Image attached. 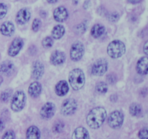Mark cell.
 <instances>
[{
  "label": "cell",
  "mask_w": 148,
  "mask_h": 139,
  "mask_svg": "<svg viewBox=\"0 0 148 139\" xmlns=\"http://www.w3.org/2000/svg\"><path fill=\"white\" fill-rule=\"evenodd\" d=\"M107 117L106 111L103 107L93 108L87 117V123L92 129H98L104 122Z\"/></svg>",
  "instance_id": "cell-1"
},
{
  "label": "cell",
  "mask_w": 148,
  "mask_h": 139,
  "mask_svg": "<svg viewBox=\"0 0 148 139\" xmlns=\"http://www.w3.org/2000/svg\"><path fill=\"white\" fill-rule=\"evenodd\" d=\"M85 74L80 69H74L69 73V82L72 88L78 91L83 87L85 84Z\"/></svg>",
  "instance_id": "cell-2"
},
{
  "label": "cell",
  "mask_w": 148,
  "mask_h": 139,
  "mask_svg": "<svg viewBox=\"0 0 148 139\" xmlns=\"http://www.w3.org/2000/svg\"><path fill=\"white\" fill-rule=\"evenodd\" d=\"M125 45L121 41L115 40L111 41L107 48V52L111 58H119L125 53Z\"/></svg>",
  "instance_id": "cell-3"
},
{
  "label": "cell",
  "mask_w": 148,
  "mask_h": 139,
  "mask_svg": "<svg viewBox=\"0 0 148 139\" xmlns=\"http://www.w3.org/2000/svg\"><path fill=\"white\" fill-rule=\"evenodd\" d=\"M25 94L23 91H18L14 94L11 101V109L14 111H20L25 104Z\"/></svg>",
  "instance_id": "cell-4"
},
{
  "label": "cell",
  "mask_w": 148,
  "mask_h": 139,
  "mask_svg": "<svg viewBox=\"0 0 148 139\" xmlns=\"http://www.w3.org/2000/svg\"><path fill=\"white\" fill-rule=\"evenodd\" d=\"M124 122V114L120 111H114L108 118V123L111 128H119Z\"/></svg>",
  "instance_id": "cell-5"
},
{
  "label": "cell",
  "mask_w": 148,
  "mask_h": 139,
  "mask_svg": "<svg viewBox=\"0 0 148 139\" xmlns=\"http://www.w3.org/2000/svg\"><path fill=\"white\" fill-rule=\"evenodd\" d=\"M108 69V62L105 59H99L92 65L91 72L96 76H101L104 75Z\"/></svg>",
  "instance_id": "cell-6"
},
{
  "label": "cell",
  "mask_w": 148,
  "mask_h": 139,
  "mask_svg": "<svg viewBox=\"0 0 148 139\" xmlns=\"http://www.w3.org/2000/svg\"><path fill=\"white\" fill-rule=\"evenodd\" d=\"M85 52L83 44L79 41H76L72 44L70 50V57L73 61H78L82 57Z\"/></svg>",
  "instance_id": "cell-7"
},
{
  "label": "cell",
  "mask_w": 148,
  "mask_h": 139,
  "mask_svg": "<svg viewBox=\"0 0 148 139\" xmlns=\"http://www.w3.org/2000/svg\"><path fill=\"white\" fill-rule=\"evenodd\" d=\"M77 107V104L76 101L72 98H69V99L65 100L63 102L61 111L64 115H71L75 113Z\"/></svg>",
  "instance_id": "cell-8"
},
{
  "label": "cell",
  "mask_w": 148,
  "mask_h": 139,
  "mask_svg": "<svg viewBox=\"0 0 148 139\" xmlns=\"http://www.w3.org/2000/svg\"><path fill=\"white\" fill-rule=\"evenodd\" d=\"M56 107L51 102H47L40 109V116L44 119H50L54 115Z\"/></svg>",
  "instance_id": "cell-9"
},
{
  "label": "cell",
  "mask_w": 148,
  "mask_h": 139,
  "mask_svg": "<svg viewBox=\"0 0 148 139\" xmlns=\"http://www.w3.org/2000/svg\"><path fill=\"white\" fill-rule=\"evenodd\" d=\"M23 46V41L20 38H16L12 42L8 49V54L10 56H14L19 53Z\"/></svg>",
  "instance_id": "cell-10"
},
{
  "label": "cell",
  "mask_w": 148,
  "mask_h": 139,
  "mask_svg": "<svg viewBox=\"0 0 148 139\" xmlns=\"http://www.w3.org/2000/svg\"><path fill=\"white\" fill-rule=\"evenodd\" d=\"M30 17V12L27 9L23 8L17 12L16 16V21L18 24L23 25L27 23Z\"/></svg>",
  "instance_id": "cell-11"
},
{
  "label": "cell",
  "mask_w": 148,
  "mask_h": 139,
  "mask_svg": "<svg viewBox=\"0 0 148 139\" xmlns=\"http://www.w3.org/2000/svg\"><path fill=\"white\" fill-rule=\"evenodd\" d=\"M53 17L57 22H64L68 17V12L64 7H59L53 12Z\"/></svg>",
  "instance_id": "cell-12"
},
{
  "label": "cell",
  "mask_w": 148,
  "mask_h": 139,
  "mask_svg": "<svg viewBox=\"0 0 148 139\" xmlns=\"http://www.w3.org/2000/svg\"><path fill=\"white\" fill-rule=\"evenodd\" d=\"M14 65L10 61H4L0 65V73L4 75H11L14 72Z\"/></svg>",
  "instance_id": "cell-13"
},
{
  "label": "cell",
  "mask_w": 148,
  "mask_h": 139,
  "mask_svg": "<svg viewBox=\"0 0 148 139\" xmlns=\"http://www.w3.org/2000/svg\"><path fill=\"white\" fill-rule=\"evenodd\" d=\"M43 72H44V67L43 64L38 61L35 62L33 65V71H32L33 78L36 80L39 79L42 77Z\"/></svg>",
  "instance_id": "cell-14"
},
{
  "label": "cell",
  "mask_w": 148,
  "mask_h": 139,
  "mask_svg": "<svg viewBox=\"0 0 148 139\" xmlns=\"http://www.w3.org/2000/svg\"><path fill=\"white\" fill-rule=\"evenodd\" d=\"M51 62L54 65H62L65 61V54L60 51H55L51 56Z\"/></svg>",
  "instance_id": "cell-15"
},
{
  "label": "cell",
  "mask_w": 148,
  "mask_h": 139,
  "mask_svg": "<svg viewBox=\"0 0 148 139\" xmlns=\"http://www.w3.org/2000/svg\"><path fill=\"white\" fill-rule=\"evenodd\" d=\"M72 139H89V133L85 127H77L72 133Z\"/></svg>",
  "instance_id": "cell-16"
},
{
  "label": "cell",
  "mask_w": 148,
  "mask_h": 139,
  "mask_svg": "<svg viewBox=\"0 0 148 139\" xmlns=\"http://www.w3.org/2000/svg\"><path fill=\"white\" fill-rule=\"evenodd\" d=\"M56 94L59 96H63L66 95L69 91V85L68 83L65 81H61L56 84V88H55Z\"/></svg>",
  "instance_id": "cell-17"
},
{
  "label": "cell",
  "mask_w": 148,
  "mask_h": 139,
  "mask_svg": "<svg viewBox=\"0 0 148 139\" xmlns=\"http://www.w3.org/2000/svg\"><path fill=\"white\" fill-rule=\"evenodd\" d=\"M0 31L1 34L6 36H10L13 34L14 31V26L12 23L11 22H5L2 23V25L0 27Z\"/></svg>",
  "instance_id": "cell-18"
},
{
  "label": "cell",
  "mask_w": 148,
  "mask_h": 139,
  "mask_svg": "<svg viewBox=\"0 0 148 139\" xmlns=\"http://www.w3.org/2000/svg\"><path fill=\"white\" fill-rule=\"evenodd\" d=\"M147 57L143 56L139 59L137 64V72L140 75H147Z\"/></svg>",
  "instance_id": "cell-19"
},
{
  "label": "cell",
  "mask_w": 148,
  "mask_h": 139,
  "mask_svg": "<svg viewBox=\"0 0 148 139\" xmlns=\"http://www.w3.org/2000/svg\"><path fill=\"white\" fill-rule=\"evenodd\" d=\"M41 90V85L38 82H33L29 86L28 93L30 96L33 97V98H36V97L40 95Z\"/></svg>",
  "instance_id": "cell-20"
},
{
  "label": "cell",
  "mask_w": 148,
  "mask_h": 139,
  "mask_svg": "<svg viewBox=\"0 0 148 139\" xmlns=\"http://www.w3.org/2000/svg\"><path fill=\"white\" fill-rule=\"evenodd\" d=\"M40 130L36 126H30L26 132V138L27 139H40Z\"/></svg>",
  "instance_id": "cell-21"
},
{
  "label": "cell",
  "mask_w": 148,
  "mask_h": 139,
  "mask_svg": "<svg viewBox=\"0 0 148 139\" xmlns=\"http://www.w3.org/2000/svg\"><path fill=\"white\" fill-rule=\"evenodd\" d=\"M65 33V29L62 25H57L54 26L52 30V37L55 39H59L64 36Z\"/></svg>",
  "instance_id": "cell-22"
},
{
  "label": "cell",
  "mask_w": 148,
  "mask_h": 139,
  "mask_svg": "<svg viewBox=\"0 0 148 139\" xmlns=\"http://www.w3.org/2000/svg\"><path fill=\"white\" fill-rule=\"evenodd\" d=\"M105 32V28L101 24H96L91 29V35L94 38H99Z\"/></svg>",
  "instance_id": "cell-23"
},
{
  "label": "cell",
  "mask_w": 148,
  "mask_h": 139,
  "mask_svg": "<svg viewBox=\"0 0 148 139\" xmlns=\"http://www.w3.org/2000/svg\"><path fill=\"white\" fill-rule=\"evenodd\" d=\"M130 112L132 115L134 116V117L140 115V114L142 113L141 106L138 104H136V103L131 104L130 107Z\"/></svg>",
  "instance_id": "cell-24"
},
{
  "label": "cell",
  "mask_w": 148,
  "mask_h": 139,
  "mask_svg": "<svg viewBox=\"0 0 148 139\" xmlns=\"http://www.w3.org/2000/svg\"><path fill=\"white\" fill-rule=\"evenodd\" d=\"M96 90L100 94H106L108 91V85L106 83L100 82L96 85Z\"/></svg>",
  "instance_id": "cell-25"
},
{
  "label": "cell",
  "mask_w": 148,
  "mask_h": 139,
  "mask_svg": "<svg viewBox=\"0 0 148 139\" xmlns=\"http://www.w3.org/2000/svg\"><path fill=\"white\" fill-rule=\"evenodd\" d=\"M86 29L87 24L86 23L83 22V23H80V24L76 26V28H75V32H76L77 34H82L83 33H85Z\"/></svg>",
  "instance_id": "cell-26"
},
{
  "label": "cell",
  "mask_w": 148,
  "mask_h": 139,
  "mask_svg": "<svg viewBox=\"0 0 148 139\" xmlns=\"http://www.w3.org/2000/svg\"><path fill=\"white\" fill-rule=\"evenodd\" d=\"M53 41L51 37L50 36H48V37H46L43 41H42V45H43L44 47L46 48H49L53 45Z\"/></svg>",
  "instance_id": "cell-27"
},
{
  "label": "cell",
  "mask_w": 148,
  "mask_h": 139,
  "mask_svg": "<svg viewBox=\"0 0 148 139\" xmlns=\"http://www.w3.org/2000/svg\"><path fill=\"white\" fill-rule=\"evenodd\" d=\"M11 93L12 91H10V90H7V91L1 93V96H0L1 101H3V102H6V101H8L9 98H10V96H11Z\"/></svg>",
  "instance_id": "cell-28"
},
{
  "label": "cell",
  "mask_w": 148,
  "mask_h": 139,
  "mask_svg": "<svg viewBox=\"0 0 148 139\" xmlns=\"http://www.w3.org/2000/svg\"><path fill=\"white\" fill-rule=\"evenodd\" d=\"M64 129V123L62 122H58L53 125V131L56 133H59L63 130Z\"/></svg>",
  "instance_id": "cell-29"
},
{
  "label": "cell",
  "mask_w": 148,
  "mask_h": 139,
  "mask_svg": "<svg viewBox=\"0 0 148 139\" xmlns=\"http://www.w3.org/2000/svg\"><path fill=\"white\" fill-rule=\"evenodd\" d=\"M138 136L140 139H148V130L147 127L141 129L139 132Z\"/></svg>",
  "instance_id": "cell-30"
},
{
  "label": "cell",
  "mask_w": 148,
  "mask_h": 139,
  "mask_svg": "<svg viewBox=\"0 0 148 139\" xmlns=\"http://www.w3.org/2000/svg\"><path fill=\"white\" fill-rule=\"evenodd\" d=\"M40 25H41V22L39 19L36 18L33 22V25H32V29L33 31L36 32L40 29Z\"/></svg>",
  "instance_id": "cell-31"
},
{
  "label": "cell",
  "mask_w": 148,
  "mask_h": 139,
  "mask_svg": "<svg viewBox=\"0 0 148 139\" xmlns=\"http://www.w3.org/2000/svg\"><path fill=\"white\" fill-rule=\"evenodd\" d=\"M7 9L5 4H2V3H0V20L2 19L3 17H5L6 14H7Z\"/></svg>",
  "instance_id": "cell-32"
},
{
  "label": "cell",
  "mask_w": 148,
  "mask_h": 139,
  "mask_svg": "<svg viewBox=\"0 0 148 139\" xmlns=\"http://www.w3.org/2000/svg\"><path fill=\"white\" fill-rule=\"evenodd\" d=\"M2 139H15V135L12 130H8L4 134Z\"/></svg>",
  "instance_id": "cell-33"
},
{
  "label": "cell",
  "mask_w": 148,
  "mask_h": 139,
  "mask_svg": "<svg viewBox=\"0 0 148 139\" xmlns=\"http://www.w3.org/2000/svg\"><path fill=\"white\" fill-rule=\"evenodd\" d=\"M119 15L117 12H112L110 13L108 15V19L111 22H116L119 20Z\"/></svg>",
  "instance_id": "cell-34"
},
{
  "label": "cell",
  "mask_w": 148,
  "mask_h": 139,
  "mask_svg": "<svg viewBox=\"0 0 148 139\" xmlns=\"http://www.w3.org/2000/svg\"><path fill=\"white\" fill-rule=\"evenodd\" d=\"M107 82L109 84H113L116 82V77L114 74H109V75L107 76L106 78Z\"/></svg>",
  "instance_id": "cell-35"
},
{
  "label": "cell",
  "mask_w": 148,
  "mask_h": 139,
  "mask_svg": "<svg viewBox=\"0 0 148 139\" xmlns=\"http://www.w3.org/2000/svg\"><path fill=\"white\" fill-rule=\"evenodd\" d=\"M4 128V123L1 119H0V132L2 131L3 129Z\"/></svg>",
  "instance_id": "cell-36"
},
{
  "label": "cell",
  "mask_w": 148,
  "mask_h": 139,
  "mask_svg": "<svg viewBox=\"0 0 148 139\" xmlns=\"http://www.w3.org/2000/svg\"><path fill=\"white\" fill-rule=\"evenodd\" d=\"M144 52L146 55L148 54V52H147V41L146 42L144 46Z\"/></svg>",
  "instance_id": "cell-37"
},
{
  "label": "cell",
  "mask_w": 148,
  "mask_h": 139,
  "mask_svg": "<svg viewBox=\"0 0 148 139\" xmlns=\"http://www.w3.org/2000/svg\"><path fill=\"white\" fill-rule=\"evenodd\" d=\"M141 0H128L129 2L132 3V4H137V3L140 2Z\"/></svg>",
  "instance_id": "cell-38"
},
{
  "label": "cell",
  "mask_w": 148,
  "mask_h": 139,
  "mask_svg": "<svg viewBox=\"0 0 148 139\" xmlns=\"http://www.w3.org/2000/svg\"><path fill=\"white\" fill-rule=\"evenodd\" d=\"M48 2L51 3V4H53V3H56L58 0H47Z\"/></svg>",
  "instance_id": "cell-39"
},
{
  "label": "cell",
  "mask_w": 148,
  "mask_h": 139,
  "mask_svg": "<svg viewBox=\"0 0 148 139\" xmlns=\"http://www.w3.org/2000/svg\"><path fill=\"white\" fill-rule=\"evenodd\" d=\"M2 81H3V78H1V77H0V85H1V84Z\"/></svg>",
  "instance_id": "cell-40"
}]
</instances>
